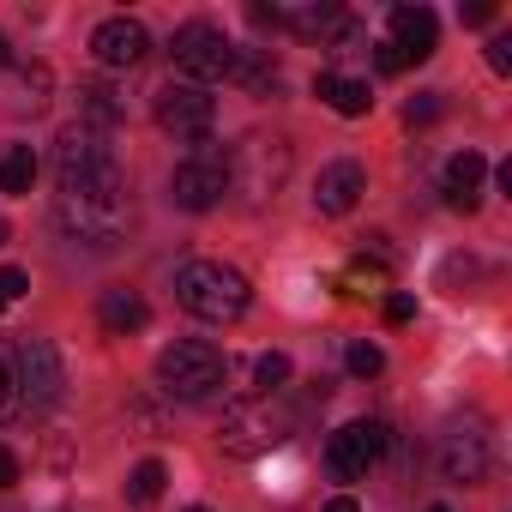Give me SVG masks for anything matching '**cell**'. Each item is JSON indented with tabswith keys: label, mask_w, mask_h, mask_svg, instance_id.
Returning a JSON list of instances; mask_svg holds the SVG:
<instances>
[{
	"label": "cell",
	"mask_w": 512,
	"mask_h": 512,
	"mask_svg": "<svg viewBox=\"0 0 512 512\" xmlns=\"http://www.w3.org/2000/svg\"><path fill=\"white\" fill-rule=\"evenodd\" d=\"M55 199H97V205H127V169L115 145L91 127H67L55 139Z\"/></svg>",
	"instance_id": "cell-1"
},
{
	"label": "cell",
	"mask_w": 512,
	"mask_h": 512,
	"mask_svg": "<svg viewBox=\"0 0 512 512\" xmlns=\"http://www.w3.org/2000/svg\"><path fill=\"white\" fill-rule=\"evenodd\" d=\"M175 302H181L193 320L229 326V320L247 314L253 290H247V278H241L235 266H223V260H187V266L175 272Z\"/></svg>",
	"instance_id": "cell-2"
},
{
	"label": "cell",
	"mask_w": 512,
	"mask_h": 512,
	"mask_svg": "<svg viewBox=\"0 0 512 512\" xmlns=\"http://www.w3.org/2000/svg\"><path fill=\"white\" fill-rule=\"evenodd\" d=\"M296 428H302V416H296L278 392H260L253 404L229 410V422H223V446H229V452H241V458H253V452L284 446Z\"/></svg>",
	"instance_id": "cell-3"
},
{
	"label": "cell",
	"mask_w": 512,
	"mask_h": 512,
	"mask_svg": "<svg viewBox=\"0 0 512 512\" xmlns=\"http://www.w3.org/2000/svg\"><path fill=\"white\" fill-rule=\"evenodd\" d=\"M157 386H163L169 398H187V404L211 398V392L223 386V350L205 344V338H181V344H169V350L157 356Z\"/></svg>",
	"instance_id": "cell-4"
},
{
	"label": "cell",
	"mask_w": 512,
	"mask_h": 512,
	"mask_svg": "<svg viewBox=\"0 0 512 512\" xmlns=\"http://www.w3.org/2000/svg\"><path fill=\"white\" fill-rule=\"evenodd\" d=\"M169 55H175V73H181L187 85H205V91H211V79H229L235 43H229L211 19H187V25L169 37Z\"/></svg>",
	"instance_id": "cell-5"
},
{
	"label": "cell",
	"mask_w": 512,
	"mask_h": 512,
	"mask_svg": "<svg viewBox=\"0 0 512 512\" xmlns=\"http://www.w3.org/2000/svg\"><path fill=\"white\" fill-rule=\"evenodd\" d=\"M223 193H229V157H223L211 139H199L193 157L175 163V175H169V199H175L181 211H211Z\"/></svg>",
	"instance_id": "cell-6"
},
{
	"label": "cell",
	"mask_w": 512,
	"mask_h": 512,
	"mask_svg": "<svg viewBox=\"0 0 512 512\" xmlns=\"http://www.w3.org/2000/svg\"><path fill=\"white\" fill-rule=\"evenodd\" d=\"M386 422H374V416H356V422H344L332 440H326V470L338 476V482H356V476H368L380 458H386Z\"/></svg>",
	"instance_id": "cell-7"
},
{
	"label": "cell",
	"mask_w": 512,
	"mask_h": 512,
	"mask_svg": "<svg viewBox=\"0 0 512 512\" xmlns=\"http://www.w3.org/2000/svg\"><path fill=\"white\" fill-rule=\"evenodd\" d=\"M211 121H217V97L205 91V85H187V79H169L163 91H157V127L163 133H175V139H205L211 133Z\"/></svg>",
	"instance_id": "cell-8"
},
{
	"label": "cell",
	"mask_w": 512,
	"mask_h": 512,
	"mask_svg": "<svg viewBox=\"0 0 512 512\" xmlns=\"http://www.w3.org/2000/svg\"><path fill=\"white\" fill-rule=\"evenodd\" d=\"M19 398L31 404V410H49L55 398H61V386H67V374H61V356H55V344L49 338H19Z\"/></svg>",
	"instance_id": "cell-9"
},
{
	"label": "cell",
	"mask_w": 512,
	"mask_h": 512,
	"mask_svg": "<svg viewBox=\"0 0 512 512\" xmlns=\"http://www.w3.org/2000/svg\"><path fill=\"white\" fill-rule=\"evenodd\" d=\"M55 217L67 235H79L91 247H115L127 229V205H97V199H55Z\"/></svg>",
	"instance_id": "cell-10"
},
{
	"label": "cell",
	"mask_w": 512,
	"mask_h": 512,
	"mask_svg": "<svg viewBox=\"0 0 512 512\" xmlns=\"http://www.w3.org/2000/svg\"><path fill=\"white\" fill-rule=\"evenodd\" d=\"M145 49H151V37H145L139 19H103V25L91 31V55H97L103 67H139Z\"/></svg>",
	"instance_id": "cell-11"
},
{
	"label": "cell",
	"mask_w": 512,
	"mask_h": 512,
	"mask_svg": "<svg viewBox=\"0 0 512 512\" xmlns=\"http://www.w3.org/2000/svg\"><path fill=\"white\" fill-rule=\"evenodd\" d=\"M368 193V175H362V163H350V157H338V163H326L320 169V181H314V211H326V217H344V211H356V199Z\"/></svg>",
	"instance_id": "cell-12"
},
{
	"label": "cell",
	"mask_w": 512,
	"mask_h": 512,
	"mask_svg": "<svg viewBox=\"0 0 512 512\" xmlns=\"http://www.w3.org/2000/svg\"><path fill=\"white\" fill-rule=\"evenodd\" d=\"M440 470H446V482H482L488 476V434L476 422L452 428L446 446H440Z\"/></svg>",
	"instance_id": "cell-13"
},
{
	"label": "cell",
	"mask_w": 512,
	"mask_h": 512,
	"mask_svg": "<svg viewBox=\"0 0 512 512\" xmlns=\"http://www.w3.org/2000/svg\"><path fill=\"white\" fill-rule=\"evenodd\" d=\"M392 49L404 55V67L410 61H428L440 49V19L428 7H392Z\"/></svg>",
	"instance_id": "cell-14"
},
{
	"label": "cell",
	"mask_w": 512,
	"mask_h": 512,
	"mask_svg": "<svg viewBox=\"0 0 512 512\" xmlns=\"http://www.w3.org/2000/svg\"><path fill=\"white\" fill-rule=\"evenodd\" d=\"M482 175H488L482 151H458V157L446 163V205H452V211H476V199H482Z\"/></svg>",
	"instance_id": "cell-15"
},
{
	"label": "cell",
	"mask_w": 512,
	"mask_h": 512,
	"mask_svg": "<svg viewBox=\"0 0 512 512\" xmlns=\"http://www.w3.org/2000/svg\"><path fill=\"white\" fill-rule=\"evenodd\" d=\"M314 97H320V103H332V109H338V115H350V121L374 109L368 79H350V73H320V79H314Z\"/></svg>",
	"instance_id": "cell-16"
},
{
	"label": "cell",
	"mask_w": 512,
	"mask_h": 512,
	"mask_svg": "<svg viewBox=\"0 0 512 512\" xmlns=\"http://www.w3.org/2000/svg\"><path fill=\"white\" fill-rule=\"evenodd\" d=\"M97 320H103V332L127 338V332H145L151 308H145V296H139V290H103V302H97Z\"/></svg>",
	"instance_id": "cell-17"
},
{
	"label": "cell",
	"mask_w": 512,
	"mask_h": 512,
	"mask_svg": "<svg viewBox=\"0 0 512 512\" xmlns=\"http://www.w3.org/2000/svg\"><path fill=\"white\" fill-rule=\"evenodd\" d=\"M229 79L247 85V91H272V85H278V61H272V49H235Z\"/></svg>",
	"instance_id": "cell-18"
},
{
	"label": "cell",
	"mask_w": 512,
	"mask_h": 512,
	"mask_svg": "<svg viewBox=\"0 0 512 512\" xmlns=\"http://www.w3.org/2000/svg\"><path fill=\"white\" fill-rule=\"evenodd\" d=\"M49 85H55V79H49L43 61H31V67L13 61V109H31V115H37V109L49 103Z\"/></svg>",
	"instance_id": "cell-19"
},
{
	"label": "cell",
	"mask_w": 512,
	"mask_h": 512,
	"mask_svg": "<svg viewBox=\"0 0 512 512\" xmlns=\"http://www.w3.org/2000/svg\"><path fill=\"white\" fill-rule=\"evenodd\" d=\"M79 127H91V133H103V127H115L121 121V103H115V91L109 85H79Z\"/></svg>",
	"instance_id": "cell-20"
},
{
	"label": "cell",
	"mask_w": 512,
	"mask_h": 512,
	"mask_svg": "<svg viewBox=\"0 0 512 512\" xmlns=\"http://www.w3.org/2000/svg\"><path fill=\"white\" fill-rule=\"evenodd\" d=\"M31 181H37V151L7 145V157H0V193H31Z\"/></svg>",
	"instance_id": "cell-21"
},
{
	"label": "cell",
	"mask_w": 512,
	"mask_h": 512,
	"mask_svg": "<svg viewBox=\"0 0 512 512\" xmlns=\"http://www.w3.org/2000/svg\"><path fill=\"white\" fill-rule=\"evenodd\" d=\"M163 482H169V470H163L157 458H145V464H133V476H127V494H133L139 506H151V500H163Z\"/></svg>",
	"instance_id": "cell-22"
},
{
	"label": "cell",
	"mask_w": 512,
	"mask_h": 512,
	"mask_svg": "<svg viewBox=\"0 0 512 512\" xmlns=\"http://www.w3.org/2000/svg\"><path fill=\"white\" fill-rule=\"evenodd\" d=\"M284 380H290V356L266 350L260 362H253V392H284Z\"/></svg>",
	"instance_id": "cell-23"
},
{
	"label": "cell",
	"mask_w": 512,
	"mask_h": 512,
	"mask_svg": "<svg viewBox=\"0 0 512 512\" xmlns=\"http://www.w3.org/2000/svg\"><path fill=\"white\" fill-rule=\"evenodd\" d=\"M344 362H350V374H356V380H374V374L386 368L380 344H368V338H362V344H350V356H344Z\"/></svg>",
	"instance_id": "cell-24"
},
{
	"label": "cell",
	"mask_w": 512,
	"mask_h": 512,
	"mask_svg": "<svg viewBox=\"0 0 512 512\" xmlns=\"http://www.w3.org/2000/svg\"><path fill=\"white\" fill-rule=\"evenodd\" d=\"M31 290V272H19V266H0V308H7V302H19Z\"/></svg>",
	"instance_id": "cell-25"
},
{
	"label": "cell",
	"mask_w": 512,
	"mask_h": 512,
	"mask_svg": "<svg viewBox=\"0 0 512 512\" xmlns=\"http://www.w3.org/2000/svg\"><path fill=\"white\" fill-rule=\"evenodd\" d=\"M434 115H440V97H434V91L410 97V109H404V121H410V127H416V121H434Z\"/></svg>",
	"instance_id": "cell-26"
},
{
	"label": "cell",
	"mask_w": 512,
	"mask_h": 512,
	"mask_svg": "<svg viewBox=\"0 0 512 512\" xmlns=\"http://www.w3.org/2000/svg\"><path fill=\"white\" fill-rule=\"evenodd\" d=\"M19 404V380H13V368H7V356H0V416H7Z\"/></svg>",
	"instance_id": "cell-27"
},
{
	"label": "cell",
	"mask_w": 512,
	"mask_h": 512,
	"mask_svg": "<svg viewBox=\"0 0 512 512\" xmlns=\"http://www.w3.org/2000/svg\"><path fill=\"white\" fill-rule=\"evenodd\" d=\"M488 67H494V73H512V37H494V43H488Z\"/></svg>",
	"instance_id": "cell-28"
},
{
	"label": "cell",
	"mask_w": 512,
	"mask_h": 512,
	"mask_svg": "<svg viewBox=\"0 0 512 512\" xmlns=\"http://www.w3.org/2000/svg\"><path fill=\"white\" fill-rule=\"evenodd\" d=\"M0 488H19V452L0 446Z\"/></svg>",
	"instance_id": "cell-29"
},
{
	"label": "cell",
	"mask_w": 512,
	"mask_h": 512,
	"mask_svg": "<svg viewBox=\"0 0 512 512\" xmlns=\"http://www.w3.org/2000/svg\"><path fill=\"white\" fill-rule=\"evenodd\" d=\"M386 320H392V326L416 320V302H410V296H386Z\"/></svg>",
	"instance_id": "cell-30"
},
{
	"label": "cell",
	"mask_w": 512,
	"mask_h": 512,
	"mask_svg": "<svg viewBox=\"0 0 512 512\" xmlns=\"http://www.w3.org/2000/svg\"><path fill=\"white\" fill-rule=\"evenodd\" d=\"M374 61H380V73H404V55H398L392 43H380V49H374Z\"/></svg>",
	"instance_id": "cell-31"
},
{
	"label": "cell",
	"mask_w": 512,
	"mask_h": 512,
	"mask_svg": "<svg viewBox=\"0 0 512 512\" xmlns=\"http://www.w3.org/2000/svg\"><path fill=\"white\" fill-rule=\"evenodd\" d=\"M494 19V7H488V0H476V7H464V25H488Z\"/></svg>",
	"instance_id": "cell-32"
},
{
	"label": "cell",
	"mask_w": 512,
	"mask_h": 512,
	"mask_svg": "<svg viewBox=\"0 0 512 512\" xmlns=\"http://www.w3.org/2000/svg\"><path fill=\"white\" fill-rule=\"evenodd\" d=\"M326 512H362V506H356V494H338V500H326Z\"/></svg>",
	"instance_id": "cell-33"
},
{
	"label": "cell",
	"mask_w": 512,
	"mask_h": 512,
	"mask_svg": "<svg viewBox=\"0 0 512 512\" xmlns=\"http://www.w3.org/2000/svg\"><path fill=\"white\" fill-rule=\"evenodd\" d=\"M0 67H13V43L7 37H0Z\"/></svg>",
	"instance_id": "cell-34"
},
{
	"label": "cell",
	"mask_w": 512,
	"mask_h": 512,
	"mask_svg": "<svg viewBox=\"0 0 512 512\" xmlns=\"http://www.w3.org/2000/svg\"><path fill=\"white\" fill-rule=\"evenodd\" d=\"M187 512H211V506H187Z\"/></svg>",
	"instance_id": "cell-35"
},
{
	"label": "cell",
	"mask_w": 512,
	"mask_h": 512,
	"mask_svg": "<svg viewBox=\"0 0 512 512\" xmlns=\"http://www.w3.org/2000/svg\"><path fill=\"white\" fill-rule=\"evenodd\" d=\"M0 241H7V223H0Z\"/></svg>",
	"instance_id": "cell-36"
},
{
	"label": "cell",
	"mask_w": 512,
	"mask_h": 512,
	"mask_svg": "<svg viewBox=\"0 0 512 512\" xmlns=\"http://www.w3.org/2000/svg\"><path fill=\"white\" fill-rule=\"evenodd\" d=\"M428 512H446V506H428Z\"/></svg>",
	"instance_id": "cell-37"
}]
</instances>
